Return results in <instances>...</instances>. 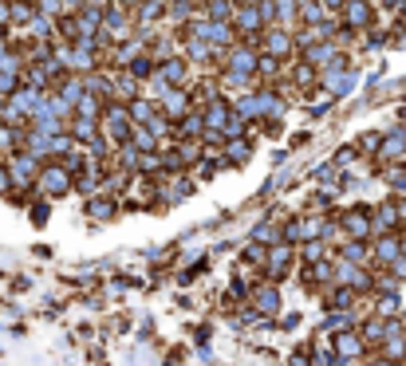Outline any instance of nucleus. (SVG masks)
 <instances>
[{
    "label": "nucleus",
    "mask_w": 406,
    "mask_h": 366,
    "mask_svg": "<svg viewBox=\"0 0 406 366\" xmlns=\"http://www.w3.org/2000/svg\"><path fill=\"white\" fill-rule=\"evenodd\" d=\"M99 122H103V138L107 142H115V146H126L130 142V114H126L123 103H107V110L99 114Z\"/></svg>",
    "instance_id": "obj_1"
},
{
    "label": "nucleus",
    "mask_w": 406,
    "mask_h": 366,
    "mask_svg": "<svg viewBox=\"0 0 406 366\" xmlns=\"http://www.w3.org/2000/svg\"><path fill=\"white\" fill-rule=\"evenodd\" d=\"M225 71H229V75H241V79L257 75V51L245 48V44H233V48L225 51Z\"/></svg>",
    "instance_id": "obj_2"
},
{
    "label": "nucleus",
    "mask_w": 406,
    "mask_h": 366,
    "mask_svg": "<svg viewBox=\"0 0 406 366\" xmlns=\"http://www.w3.org/2000/svg\"><path fill=\"white\" fill-rule=\"evenodd\" d=\"M339 225H344V232L351 241H371L375 236L371 232V209H347L344 217H339Z\"/></svg>",
    "instance_id": "obj_3"
},
{
    "label": "nucleus",
    "mask_w": 406,
    "mask_h": 366,
    "mask_svg": "<svg viewBox=\"0 0 406 366\" xmlns=\"http://www.w3.org/2000/svg\"><path fill=\"white\" fill-rule=\"evenodd\" d=\"M406 252V241H403V232H382L379 244L371 248V260H379V264H394V260Z\"/></svg>",
    "instance_id": "obj_4"
},
{
    "label": "nucleus",
    "mask_w": 406,
    "mask_h": 366,
    "mask_svg": "<svg viewBox=\"0 0 406 366\" xmlns=\"http://www.w3.org/2000/svg\"><path fill=\"white\" fill-rule=\"evenodd\" d=\"M332 347H335V354L344 358V363H355V358H363V351H367V342L359 339V331H339L332 339Z\"/></svg>",
    "instance_id": "obj_5"
},
{
    "label": "nucleus",
    "mask_w": 406,
    "mask_h": 366,
    "mask_svg": "<svg viewBox=\"0 0 406 366\" xmlns=\"http://www.w3.org/2000/svg\"><path fill=\"white\" fill-rule=\"evenodd\" d=\"M304 63H308L312 71H316V67H332V63H339V44L323 40V44H312V48H304Z\"/></svg>",
    "instance_id": "obj_6"
},
{
    "label": "nucleus",
    "mask_w": 406,
    "mask_h": 366,
    "mask_svg": "<svg viewBox=\"0 0 406 366\" xmlns=\"http://www.w3.org/2000/svg\"><path fill=\"white\" fill-rule=\"evenodd\" d=\"M229 119H233V110H229V103H225V98H210V103H205V114H201L205 130L221 134L225 126H229Z\"/></svg>",
    "instance_id": "obj_7"
},
{
    "label": "nucleus",
    "mask_w": 406,
    "mask_h": 366,
    "mask_svg": "<svg viewBox=\"0 0 406 366\" xmlns=\"http://www.w3.org/2000/svg\"><path fill=\"white\" fill-rule=\"evenodd\" d=\"M292 48H296V40L288 36V32H280V28L264 36V55H272V60H288V55H292Z\"/></svg>",
    "instance_id": "obj_8"
},
{
    "label": "nucleus",
    "mask_w": 406,
    "mask_h": 366,
    "mask_svg": "<svg viewBox=\"0 0 406 366\" xmlns=\"http://www.w3.org/2000/svg\"><path fill=\"white\" fill-rule=\"evenodd\" d=\"M253 311L272 319L280 311V292H276V288H257V292H253Z\"/></svg>",
    "instance_id": "obj_9"
},
{
    "label": "nucleus",
    "mask_w": 406,
    "mask_h": 366,
    "mask_svg": "<svg viewBox=\"0 0 406 366\" xmlns=\"http://www.w3.org/2000/svg\"><path fill=\"white\" fill-rule=\"evenodd\" d=\"M351 83H355V79H351V71H347V67H339V63H332V67L323 71V87H328L332 95H344V91H351Z\"/></svg>",
    "instance_id": "obj_10"
},
{
    "label": "nucleus",
    "mask_w": 406,
    "mask_h": 366,
    "mask_svg": "<svg viewBox=\"0 0 406 366\" xmlns=\"http://www.w3.org/2000/svg\"><path fill=\"white\" fill-rule=\"evenodd\" d=\"M233 28L245 32V36H257L260 28H264V20H260L257 8H233Z\"/></svg>",
    "instance_id": "obj_11"
},
{
    "label": "nucleus",
    "mask_w": 406,
    "mask_h": 366,
    "mask_svg": "<svg viewBox=\"0 0 406 366\" xmlns=\"http://www.w3.org/2000/svg\"><path fill=\"white\" fill-rule=\"evenodd\" d=\"M126 114H130V126H150V119L158 114V107L150 98H130L126 103Z\"/></svg>",
    "instance_id": "obj_12"
},
{
    "label": "nucleus",
    "mask_w": 406,
    "mask_h": 366,
    "mask_svg": "<svg viewBox=\"0 0 406 366\" xmlns=\"http://www.w3.org/2000/svg\"><path fill=\"white\" fill-rule=\"evenodd\" d=\"M162 107H166V114H170V119H185V114H189V95H185V91H178V87H170V91L162 95Z\"/></svg>",
    "instance_id": "obj_13"
},
{
    "label": "nucleus",
    "mask_w": 406,
    "mask_h": 366,
    "mask_svg": "<svg viewBox=\"0 0 406 366\" xmlns=\"http://www.w3.org/2000/svg\"><path fill=\"white\" fill-rule=\"evenodd\" d=\"M344 12H347V24H351V28H367V24H371V12H375V8H371L367 0H347Z\"/></svg>",
    "instance_id": "obj_14"
},
{
    "label": "nucleus",
    "mask_w": 406,
    "mask_h": 366,
    "mask_svg": "<svg viewBox=\"0 0 406 366\" xmlns=\"http://www.w3.org/2000/svg\"><path fill=\"white\" fill-rule=\"evenodd\" d=\"M154 75H158L166 87H178V83H185V63L182 60H166V63L154 67Z\"/></svg>",
    "instance_id": "obj_15"
},
{
    "label": "nucleus",
    "mask_w": 406,
    "mask_h": 366,
    "mask_svg": "<svg viewBox=\"0 0 406 366\" xmlns=\"http://www.w3.org/2000/svg\"><path fill=\"white\" fill-rule=\"evenodd\" d=\"M406 154V130H394V134H387V142H379V158L391 162V158H403Z\"/></svg>",
    "instance_id": "obj_16"
},
{
    "label": "nucleus",
    "mask_w": 406,
    "mask_h": 366,
    "mask_svg": "<svg viewBox=\"0 0 406 366\" xmlns=\"http://www.w3.org/2000/svg\"><path fill=\"white\" fill-rule=\"evenodd\" d=\"M288 260H292V248H288V244H276V248H269L264 268H269L272 276H284V272H288Z\"/></svg>",
    "instance_id": "obj_17"
},
{
    "label": "nucleus",
    "mask_w": 406,
    "mask_h": 366,
    "mask_svg": "<svg viewBox=\"0 0 406 366\" xmlns=\"http://www.w3.org/2000/svg\"><path fill=\"white\" fill-rule=\"evenodd\" d=\"M339 260H347V264L363 268V264H371V244H367V241H351V244H344V256H339Z\"/></svg>",
    "instance_id": "obj_18"
},
{
    "label": "nucleus",
    "mask_w": 406,
    "mask_h": 366,
    "mask_svg": "<svg viewBox=\"0 0 406 366\" xmlns=\"http://www.w3.org/2000/svg\"><path fill=\"white\" fill-rule=\"evenodd\" d=\"M229 16H233L229 0H205V20L210 24H229Z\"/></svg>",
    "instance_id": "obj_19"
},
{
    "label": "nucleus",
    "mask_w": 406,
    "mask_h": 366,
    "mask_svg": "<svg viewBox=\"0 0 406 366\" xmlns=\"http://www.w3.org/2000/svg\"><path fill=\"white\" fill-rule=\"evenodd\" d=\"M300 16H304V24H308V28L328 24V12L320 8V0H300Z\"/></svg>",
    "instance_id": "obj_20"
},
{
    "label": "nucleus",
    "mask_w": 406,
    "mask_h": 366,
    "mask_svg": "<svg viewBox=\"0 0 406 366\" xmlns=\"http://www.w3.org/2000/svg\"><path fill=\"white\" fill-rule=\"evenodd\" d=\"M359 339H363V342H379V347H382V339H387V323H382V319H367V323H359Z\"/></svg>",
    "instance_id": "obj_21"
},
{
    "label": "nucleus",
    "mask_w": 406,
    "mask_h": 366,
    "mask_svg": "<svg viewBox=\"0 0 406 366\" xmlns=\"http://www.w3.org/2000/svg\"><path fill=\"white\" fill-rule=\"evenodd\" d=\"M323 304L332 307H339V311H347V307L355 304V292H351V288H332V292H328V299H323Z\"/></svg>",
    "instance_id": "obj_22"
},
{
    "label": "nucleus",
    "mask_w": 406,
    "mask_h": 366,
    "mask_svg": "<svg viewBox=\"0 0 406 366\" xmlns=\"http://www.w3.org/2000/svg\"><path fill=\"white\" fill-rule=\"evenodd\" d=\"M115 213H119V201H115V197H95V201H91V217L111 220Z\"/></svg>",
    "instance_id": "obj_23"
},
{
    "label": "nucleus",
    "mask_w": 406,
    "mask_h": 366,
    "mask_svg": "<svg viewBox=\"0 0 406 366\" xmlns=\"http://www.w3.org/2000/svg\"><path fill=\"white\" fill-rule=\"evenodd\" d=\"M178 134H185V138H201V134H205V122H201V114H185V119L178 122Z\"/></svg>",
    "instance_id": "obj_24"
},
{
    "label": "nucleus",
    "mask_w": 406,
    "mask_h": 366,
    "mask_svg": "<svg viewBox=\"0 0 406 366\" xmlns=\"http://www.w3.org/2000/svg\"><path fill=\"white\" fill-rule=\"evenodd\" d=\"M323 260H328V244L323 241H308L304 244V264H308V268L312 264H323Z\"/></svg>",
    "instance_id": "obj_25"
},
{
    "label": "nucleus",
    "mask_w": 406,
    "mask_h": 366,
    "mask_svg": "<svg viewBox=\"0 0 406 366\" xmlns=\"http://www.w3.org/2000/svg\"><path fill=\"white\" fill-rule=\"evenodd\" d=\"M300 12V0H272V16H280V20H292Z\"/></svg>",
    "instance_id": "obj_26"
},
{
    "label": "nucleus",
    "mask_w": 406,
    "mask_h": 366,
    "mask_svg": "<svg viewBox=\"0 0 406 366\" xmlns=\"http://www.w3.org/2000/svg\"><path fill=\"white\" fill-rule=\"evenodd\" d=\"M44 185H48L51 193H63V189H67V173H63L60 166H56V170H48V177H44Z\"/></svg>",
    "instance_id": "obj_27"
},
{
    "label": "nucleus",
    "mask_w": 406,
    "mask_h": 366,
    "mask_svg": "<svg viewBox=\"0 0 406 366\" xmlns=\"http://www.w3.org/2000/svg\"><path fill=\"white\" fill-rule=\"evenodd\" d=\"M375 311H379V315H394V311H403V307H398V295H379V299H375Z\"/></svg>",
    "instance_id": "obj_28"
},
{
    "label": "nucleus",
    "mask_w": 406,
    "mask_h": 366,
    "mask_svg": "<svg viewBox=\"0 0 406 366\" xmlns=\"http://www.w3.org/2000/svg\"><path fill=\"white\" fill-rule=\"evenodd\" d=\"M135 150H142V154L154 150V134H150L146 126H135Z\"/></svg>",
    "instance_id": "obj_29"
},
{
    "label": "nucleus",
    "mask_w": 406,
    "mask_h": 366,
    "mask_svg": "<svg viewBox=\"0 0 406 366\" xmlns=\"http://www.w3.org/2000/svg\"><path fill=\"white\" fill-rule=\"evenodd\" d=\"M248 158V142L245 138H233V142H229V162H245Z\"/></svg>",
    "instance_id": "obj_30"
},
{
    "label": "nucleus",
    "mask_w": 406,
    "mask_h": 366,
    "mask_svg": "<svg viewBox=\"0 0 406 366\" xmlns=\"http://www.w3.org/2000/svg\"><path fill=\"white\" fill-rule=\"evenodd\" d=\"M189 8H194L189 0H174V4H170V12L178 16V20H189Z\"/></svg>",
    "instance_id": "obj_31"
},
{
    "label": "nucleus",
    "mask_w": 406,
    "mask_h": 366,
    "mask_svg": "<svg viewBox=\"0 0 406 366\" xmlns=\"http://www.w3.org/2000/svg\"><path fill=\"white\" fill-rule=\"evenodd\" d=\"M344 4H347V0H320L323 12H344Z\"/></svg>",
    "instance_id": "obj_32"
},
{
    "label": "nucleus",
    "mask_w": 406,
    "mask_h": 366,
    "mask_svg": "<svg viewBox=\"0 0 406 366\" xmlns=\"http://www.w3.org/2000/svg\"><path fill=\"white\" fill-rule=\"evenodd\" d=\"M391 268H394V276H398V280H406V252H403L398 260H394Z\"/></svg>",
    "instance_id": "obj_33"
}]
</instances>
